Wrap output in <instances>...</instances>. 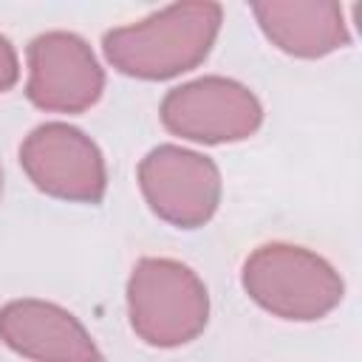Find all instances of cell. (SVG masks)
Returning <instances> with one entry per match:
<instances>
[{"instance_id":"cell-9","label":"cell","mask_w":362,"mask_h":362,"mask_svg":"<svg viewBox=\"0 0 362 362\" xmlns=\"http://www.w3.org/2000/svg\"><path fill=\"white\" fill-rule=\"evenodd\" d=\"M252 14L266 40L288 57L320 59L351 42L345 11L331 0L252 3Z\"/></svg>"},{"instance_id":"cell-2","label":"cell","mask_w":362,"mask_h":362,"mask_svg":"<svg viewBox=\"0 0 362 362\" xmlns=\"http://www.w3.org/2000/svg\"><path fill=\"white\" fill-rule=\"evenodd\" d=\"M240 283L263 311L294 322L322 320L345 294L339 272L325 257L280 240L263 243L246 257Z\"/></svg>"},{"instance_id":"cell-6","label":"cell","mask_w":362,"mask_h":362,"mask_svg":"<svg viewBox=\"0 0 362 362\" xmlns=\"http://www.w3.org/2000/svg\"><path fill=\"white\" fill-rule=\"evenodd\" d=\"M20 167L40 192L59 201L99 204L107 189L102 150L90 136L65 122L34 127L20 144Z\"/></svg>"},{"instance_id":"cell-3","label":"cell","mask_w":362,"mask_h":362,"mask_svg":"<svg viewBox=\"0 0 362 362\" xmlns=\"http://www.w3.org/2000/svg\"><path fill=\"white\" fill-rule=\"evenodd\" d=\"M127 317L153 348H178L204 334L209 294L204 280L173 257H141L127 280Z\"/></svg>"},{"instance_id":"cell-11","label":"cell","mask_w":362,"mask_h":362,"mask_svg":"<svg viewBox=\"0 0 362 362\" xmlns=\"http://www.w3.org/2000/svg\"><path fill=\"white\" fill-rule=\"evenodd\" d=\"M0 195H3V167H0Z\"/></svg>"},{"instance_id":"cell-4","label":"cell","mask_w":362,"mask_h":362,"mask_svg":"<svg viewBox=\"0 0 362 362\" xmlns=\"http://www.w3.org/2000/svg\"><path fill=\"white\" fill-rule=\"evenodd\" d=\"M158 116L173 136L198 144H229L260 130L263 105L238 79L201 76L167 90Z\"/></svg>"},{"instance_id":"cell-7","label":"cell","mask_w":362,"mask_h":362,"mask_svg":"<svg viewBox=\"0 0 362 362\" xmlns=\"http://www.w3.org/2000/svg\"><path fill=\"white\" fill-rule=\"evenodd\" d=\"M25 96L45 113H85L105 90V71L74 31H45L28 42Z\"/></svg>"},{"instance_id":"cell-5","label":"cell","mask_w":362,"mask_h":362,"mask_svg":"<svg viewBox=\"0 0 362 362\" xmlns=\"http://www.w3.org/2000/svg\"><path fill=\"white\" fill-rule=\"evenodd\" d=\"M139 187L150 212L178 229L209 223L223 189L218 164L178 144H158L139 161Z\"/></svg>"},{"instance_id":"cell-8","label":"cell","mask_w":362,"mask_h":362,"mask_svg":"<svg viewBox=\"0 0 362 362\" xmlns=\"http://www.w3.org/2000/svg\"><path fill=\"white\" fill-rule=\"evenodd\" d=\"M0 339L31 362H105L88 328L68 308L37 297L0 308Z\"/></svg>"},{"instance_id":"cell-10","label":"cell","mask_w":362,"mask_h":362,"mask_svg":"<svg viewBox=\"0 0 362 362\" xmlns=\"http://www.w3.org/2000/svg\"><path fill=\"white\" fill-rule=\"evenodd\" d=\"M20 79V59H17V51L14 45L8 42V37L0 34V93L11 90Z\"/></svg>"},{"instance_id":"cell-1","label":"cell","mask_w":362,"mask_h":362,"mask_svg":"<svg viewBox=\"0 0 362 362\" xmlns=\"http://www.w3.org/2000/svg\"><path fill=\"white\" fill-rule=\"evenodd\" d=\"M218 3H173L102 37L105 59L124 76L161 82L198 68L221 31Z\"/></svg>"}]
</instances>
